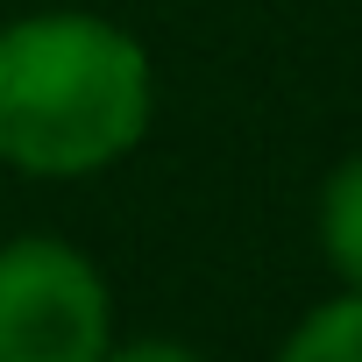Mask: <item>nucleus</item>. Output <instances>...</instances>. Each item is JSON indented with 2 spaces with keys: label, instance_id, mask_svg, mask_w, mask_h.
I'll use <instances>...</instances> for the list:
<instances>
[{
  "label": "nucleus",
  "instance_id": "20e7f679",
  "mask_svg": "<svg viewBox=\"0 0 362 362\" xmlns=\"http://www.w3.org/2000/svg\"><path fill=\"white\" fill-rule=\"evenodd\" d=\"M270 362H362V291H334L313 305Z\"/></svg>",
  "mask_w": 362,
  "mask_h": 362
},
{
  "label": "nucleus",
  "instance_id": "39448f33",
  "mask_svg": "<svg viewBox=\"0 0 362 362\" xmlns=\"http://www.w3.org/2000/svg\"><path fill=\"white\" fill-rule=\"evenodd\" d=\"M100 362H206V355L185 341H114Z\"/></svg>",
  "mask_w": 362,
  "mask_h": 362
},
{
  "label": "nucleus",
  "instance_id": "f03ea898",
  "mask_svg": "<svg viewBox=\"0 0 362 362\" xmlns=\"http://www.w3.org/2000/svg\"><path fill=\"white\" fill-rule=\"evenodd\" d=\"M114 348V291L64 235L0 242V362H100Z\"/></svg>",
  "mask_w": 362,
  "mask_h": 362
},
{
  "label": "nucleus",
  "instance_id": "7ed1b4c3",
  "mask_svg": "<svg viewBox=\"0 0 362 362\" xmlns=\"http://www.w3.org/2000/svg\"><path fill=\"white\" fill-rule=\"evenodd\" d=\"M313 228H320V256H327V270L341 277V291H362V149L341 156V163L320 177Z\"/></svg>",
  "mask_w": 362,
  "mask_h": 362
},
{
  "label": "nucleus",
  "instance_id": "f257e3e1",
  "mask_svg": "<svg viewBox=\"0 0 362 362\" xmlns=\"http://www.w3.org/2000/svg\"><path fill=\"white\" fill-rule=\"evenodd\" d=\"M156 121V64L135 29L93 8H36L0 22V163L22 177H100L142 149Z\"/></svg>",
  "mask_w": 362,
  "mask_h": 362
}]
</instances>
